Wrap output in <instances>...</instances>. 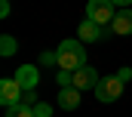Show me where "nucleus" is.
Wrapping results in <instances>:
<instances>
[{
	"label": "nucleus",
	"instance_id": "9d476101",
	"mask_svg": "<svg viewBox=\"0 0 132 117\" xmlns=\"http://www.w3.org/2000/svg\"><path fill=\"white\" fill-rule=\"evenodd\" d=\"M12 53H15V37L3 34V37H0V56H3V58H9Z\"/></svg>",
	"mask_w": 132,
	"mask_h": 117
},
{
	"label": "nucleus",
	"instance_id": "f03ea898",
	"mask_svg": "<svg viewBox=\"0 0 132 117\" xmlns=\"http://www.w3.org/2000/svg\"><path fill=\"white\" fill-rule=\"evenodd\" d=\"M114 16H117V9H114L111 0H89V3H86V19H92V22L101 25V28L111 25Z\"/></svg>",
	"mask_w": 132,
	"mask_h": 117
},
{
	"label": "nucleus",
	"instance_id": "1a4fd4ad",
	"mask_svg": "<svg viewBox=\"0 0 132 117\" xmlns=\"http://www.w3.org/2000/svg\"><path fill=\"white\" fill-rule=\"evenodd\" d=\"M59 105H62L65 111H74V108L80 105V89L77 86H62L59 89Z\"/></svg>",
	"mask_w": 132,
	"mask_h": 117
},
{
	"label": "nucleus",
	"instance_id": "2eb2a0df",
	"mask_svg": "<svg viewBox=\"0 0 132 117\" xmlns=\"http://www.w3.org/2000/svg\"><path fill=\"white\" fill-rule=\"evenodd\" d=\"M0 16H3V19L9 16V0H0Z\"/></svg>",
	"mask_w": 132,
	"mask_h": 117
},
{
	"label": "nucleus",
	"instance_id": "f8f14e48",
	"mask_svg": "<svg viewBox=\"0 0 132 117\" xmlns=\"http://www.w3.org/2000/svg\"><path fill=\"white\" fill-rule=\"evenodd\" d=\"M34 117H52V105L49 102H37L34 105Z\"/></svg>",
	"mask_w": 132,
	"mask_h": 117
},
{
	"label": "nucleus",
	"instance_id": "f257e3e1",
	"mask_svg": "<svg viewBox=\"0 0 132 117\" xmlns=\"http://www.w3.org/2000/svg\"><path fill=\"white\" fill-rule=\"evenodd\" d=\"M55 53H59V68L65 71H80L86 65V46L80 40H62Z\"/></svg>",
	"mask_w": 132,
	"mask_h": 117
},
{
	"label": "nucleus",
	"instance_id": "9b49d317",
	"mask_svg": "<svg viewBox=\"0 0 132 117\" xmlns=\"http://www.w3.org/2000/svg\"><path fill=\"white\" fill-rule=\"evenodd\" d=\"M6 117H34V108L31 105H12V108H6Z\"/></svg>",
	"mask_w": 132,
	"mask_h": 117
},
{
	"label": "nucleus",
	"instance_id": "f3484780",
	"mask_svg": "<svg viewBox=\"0 0 132 117\" xmlns=\"http://www.w3.org/2000/svg\"><path fill=\"white\" fill-rule=\"evenodd\" d=\"M117 77H120V80L126 83V80H129V77H132V71H129V68H120V74H117Z\"/></svg>",
	"mask_w": 132,
	"mask_h": 117
},
{
	"label": "nucleus",
	"instance_id": "6e6552de",
	"mask_svg": "<svg viewBox=\"0 0 132 117\" xmlns=\"http://www.w3.org/2000/svg\"><path fill=\"white\" fill-rule=\"evenodd\" d=\"M111 31L120 34V37L132 34V9H117V16H114V22H111Z\"/></svg>",
	"mask_w": 132,
	"mask_h": 117
},
{
	"label": "nucleus",
	"instance_id": "39448f33",
	"mask_svg": "<svg viewBox=\"0 0 132 117\" xmlns=\"http://www.w3.org/2000/svg\"><path fill=\"white\" fill-rule=\"evenodd\" d=\"M98 80H101L98 71L89 68V65H83L80 71H74V83H71V86H77L80 92H86V89H95V86H98Z\"/></svg>",
	"mask_w": 132,
	"mask_h": 117
},
{
	"label": "nucleus",
	"instance_id": "7ed1b4c3",
	"mask_svg": "<svg viewBox=\"0 0 132 117\" xmlns=\"http://www.w3.org/2000/svg\"><path fill=\"white\" fill-rule=\"evenodd\" d=\"M92 92H95V99H98V102H104V105H108V102H117V99L123 96V80H120L117 74H111V77H101V80H98V86L92 89Z\"/></svg>",
	"mask_w": 132,
	"mask_h": 117
},
{
	"label": "nucleus",
	"instance_id": "4468645a",
	"mask_svg": "<svg viewBox=\"0 0 132 117\" xmlns=\"http://www.w3.org/2000/svg\"><path fill=\"white\" fill-rule=\"evenodd\" d=\"M22 105H37V96H34V89H25V96H22Z\"/></svg>",
	"mask_w": 132,
	"mask_h": 117
},
{
	"label": "nucleus",
	"instance_id": "ddd939ff",
	"mask_svg": "<svg viewBox=\"0 0 132 117\" xmlns=\"http://www.w3.org/2000/svg\"><path fill=\"white\" fill-rule=\"evenodd\" d=\"M40 62L43 65H59V53H40Z\"/></svg>",
	"mask_w": 132,
	"mask_h": 117
},
{
	"label": "nucleus",
	"instance_id": "20e7f679",
	"mask_svg": "<svg viewBox=\"0 0 132 117\" xmlns=\"http://www.w3.org/2000/svg\"><path fill=\"white\" fill-rule=\"evenodd\" d=\"M22 96H25V89H22V83H19L15 77H3V80H0V105H3V108L22 105Z\"/></svg>",
	"mask_w": 132,
	"mask_h": 117
},
{
	"label": "nucleus",
	"instance_id": "dca6fc26",
	"mask_svg": "<svg viewBox=\"0 0 132 117\" xmlns=\"http://www.w3.org/2000/svg\"><path fill=\"white\" fill-rule=\"evenodd\" d=\"M111 3H114L117 9H129V3H132V0H111Z\"/></svg>",
	"mask_w": 132,
	"mask_h": 117
},
{
	"label": "nucleus",
	"instance_id": "0eeeda50",
	"mask_svg": "<svg viewBox=\"0 0 132 117\" xmlns=\"http://www.w3.org/2000/svg\"><path fill=\"white\" fill-rule=\"evenodd\" d=\"M15 80L22 83V89H37L40 86V71H37L34 65H22V68L15 71Z\"/></svg>",
	"mask_w": 132,
	"mask_h": 117
},
{
	"label": "nucleus",
	"instance_id": "423d86ee",
	"mask_svg": "<svg viewBox=\"0 0 132 117\" xmlns=\"http://www.w3.org/2000/svg\"><path fill=\"white\" fill-rule=\"evenodd\" d=\"M101 37H104V28H101V25H95L92 19H83V22H80V28H77V40H80V43H95Z\"/></svg>",
	"mask_w": 132,
	"mask_h": 117
}]
</instances>
